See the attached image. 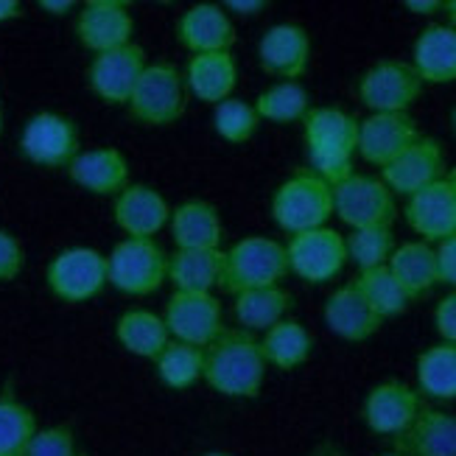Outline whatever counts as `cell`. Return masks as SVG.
<instances>
[{"label":"cell","instance_id":"cell-26","mask_svg":"<svg viewBox=\"0 0 456 456\" xmlns=\"http://www.w3.org/2000/svg\"><path fill=\"white\" fill-rule=\"evenodd\" d=\"M185 90L202 104H222L232 98L238 85V62L232 51L222 53H196L185 65Z\"/></svg>","mask_w":456,"mask_h":456},{"label":"cell","instance_id":"cell-42","mask_svg":"<svg viewBox=\"0 0 456 456\" xmlns=\"http://www.w3.org/2000/svg\"><path fill=\"white\" fill-rule=\"evenodd\" d=\"M434 328L440 333V342L456 345V291L445 294L434 308Z\"/></svg>","mask_w":456,"mask_h":456},{"label":"cell","instance_id":"cell-5","mask_svg":"<svg viewBox=\"0 0 456 456\" xmlns=\"http://www.w3.org/2000/svg\"><path fill=\"white\" fill-rule=\"evenodd\" d=\"M110 286L129 297H149L168 283V252L157 238H124L107 255Z\"/></svg>","mask_w":456,"mask_h":456},{"label":"cell","instance_id":"cell-10","mask_svg":"<svg viewBox=\"0 0 456 456\" xmlns=\"http://www.w3.org/2000/svg\"><path fill=\"white\" fill-rule=\"evenodd\" d=\"M286 255H289V272H294L300 281L311 286L330 283L347 266L345 235L333 227L289 235Z\"/></svg>","mask_w":456,"mask_h":456},{"label":"cell","instance_id":"cell-21","mask_svg":"<svg viewBox=\"0 0 456 456\" xmlns=\"http://www.w3.org/2000/svg\"><path fill=\"white\" fill-rule=\"evenodd\" d=\"M70 183L93 196H115L132 183L129 157L115 146L82 149L76 160L68 166Z\"/></svg>","mask_w":456,"mask_h":456},{"label":"cell","instance_id":"cell-7","mask_svg":"<svg viewBox=\"0 0 456 456\" xmlns=\"http://www.w3.org/2000/svg\"><path fill=\"white\" fill-rule=\"evenodd\" d=\"M78 151H82L78 124L62 112H34L26 121L23 132H20V154L39 168L68 171Z\"/></svg>","mask_w":456,"mask_h":456},{"label":"cell","instance_id":"cell-11","mask_svg":"<svg viewBox=\"0 0 456 456\" xmlns=\"http://www.w3.org/2000/svg\"><path fill=\"white\" fill-rule=\"evenodd\" d=\"M163 320L174 342H185L193 347H210L227 330L224 311L216 294L174 291L166 303Z\"/></svg>","mask_w":456,"mask_h":456},{"label":"cell","instance_id":"cell-14","mask_svg":"<svg viewBox=\"0 0 456 456\" xmlns=\"http://www.w3.org/2000/svg\"><path fill=\"white\" fill-rule=\"evenodd\" d=\"M420 409H423V398L418 389L409 387L406 381L387 379L370 387V392L364 395L362 420L372 434L395 440L414 423Z\"/></svg>","mask_w":456,"mask_h":456},{"label":"cell","instance_id":"cell-30","mask_svg":"<svg viewBox=\"0 0 456 456\" xmlns=\"http://www.w3.org/2000/svg\"><path fill=\"white\" fill-rule=\"evenodd\" d=\"M389 272L398 277V283L403 291L418 300V297L428 294L434 286H440V266H437V249L434 244L426 241H406L401 247H395L389 257Z\"/></svg>","mask_w":456,"mask_h":456},{"label":"cell","instance_id":"cell-33","mask_svg":"<svg viewBox=\"0 0 456 456\" xmlns=\"http://www.w3.org/2000/svg\"><path fill=\"white\" fill-rule=\"evenodd\" d=\"M261 350L269 367L291 372L297 367H303L311 353H314V336L308 333V328L303 322L291 320H281L277 325H272L264 336H261Z\"/></svg>","mask_w":456,"mask_h":456},{"label":"cell","instance_id":"cell-52","mask_svg":"<svg viewBox=\"0 0 456 456\" xmlns=\"http://www.w3.org/2000/svg\"><path fill=\"white\" fill-rule=\"evenodd\" d=\"M451 124H453V132H456V107H453V112H451Z\"/></svg>","mask_w":456,"mask_h":456},{"label":"cell","instance_id":"cell-23","mask_svg":"<svg viewBox=\"0 0 456 456\" xmlns=\"http://www.w3.org/2000/svg\"><path fill=\"white\" fill-rule=\"evenodd\" d=\"M305 151L359 154V118L342 107H311L303 118Z\"/></svg>","mask_w":456,"mask_h":456},{"label":"cell","instance_id":"cell-49","mask_svg":"<svg viewBox=\"0 0 456 456\" xmlns=\"http://www.w3.org/2000/svg\"><path fill=\"white\" fill-rule=\"evenodd\" d=\"M443 14L448 17V23L451 28H456V0H445V6H443Z\"/></svg>","mask_w":456,"mask_h":456},{"label":"cell","instance_id":"cell-54","mask_svg":"<svg viewBox=\"0 0 456 456\" xmlns=\"http://www.w3.org/2000/svg\"><path fill=\"white\" fill-rule=\"evenodd\" d=\"M451 180H453V183H456V168H453V171H451Z\"/></svg>","mask_w":456,"mask_h":456},{"label":"cell","instance_id":"cell-40","mask_svg":"<svg viewBox=\"0 0 456 456\" xmlns=\"http://www.w3.org/2000/svg\"><path fill=\"white\" fill-rule=\"evenodd\" d=\"M26 456H78L76 431L68 423L39 428L26 451Z\"/></svg>","mask_w":456,"mask_h":456},{"label":"cell","instance_id":"cell-43","mask_svg":"<svg viewBox=\"0 0 456 456\" xmlns=\"http://www.w3.org/2000/svg\"><path fill=\"white\" fill-rule=\"evenodd\" d=\"M434 249H437L440 283L456 289V232H453L451 238H445V241H440Z\"/></svg>","mask_w":456,"mask_h":456},{"label":"cell","instance_id":"cell-31","mask_svg":"<svg viewBox=\"0 0 456 456\" xmlns=\"http://www.w3.org/2000/svg\"><path fill=\"white\" fill-rule=\"evenodd\" d=\"M294 305V297L283 286L269 289H252L232 294V316L241 330L249 333H266L272 325L286 320Z\"/></svg>","mask_w":456,"mask_h":456},{"label":"cell","instance_id":"cell-13","mask_svg":"<svg viewBox=\"0 0 456 456\" xmlns=\"http://www.w3.org/2000/svg\"><path fill=\"white\" fill-rule=\"evenodd\" d=\"M73 34L93 56L134 43V17L124 0H87L78 6Z\"/></svg>","mask_w":456,"mask_h":456},{"label":"cell","instance_id":"cell-27","mask_svg":"<svg viewBox=\"0 0 456 456\" xmlns=\"http://www.w3.org/2000/svg\"><path fill=\"white\" fill-rule=\"evenodd\" d=\"M411 68L423 85L456 82V28L445 23L426 26L411 45Z\"/></svg>","mask_w":456,"mask_h":456},{"label":"cell","instance_id":"cell-48","mask_svg":"<svg viewBox=\"0 0 456 456\" xmlns=\"http://www.w3.org/2000/svg\"><path fill=\"white\" fill-rule=\"evenodd\" d=\"M308 456H347V451L339 445V443H333V440H322L320 445H314V451Z\"/></svg>","mask_w":456,"mask_h":456},{"label":"cell","instance_id":"cell-28","mask_svg":"<svg viewBox=\"0 0 456 456\" xmlns=\"http://www.w3.org/2000/svg\"><path fill=\"white\" fill-rule=\"evenodd\" d=\"M224 249H174L168 255V281L174 291L213 294L222 289Z\"/></svg>","mask_w":456,"mask_h":456},{"label":"cell","instance_id":"cell-16","mask_svg":"<svg viewBox=\"0 0 456 456\" xmlns=\"http://www.w3.org/2000/svg\"><path fill=\"white\" fill-rule=\"evenodd\" d=\"M257 65L281 82H300L311 68V34L300 23H274L257 43Z\"/></svg>","mask_w":456,"mask_h":456},{"label":"cell","instance_id":"cell-2","mask_svg":"<svg viewBox=\"0 0 456 456\" xmlns=\"http://www.w3.org/2000/svg\"><path fill=\"white\" fill-rule=\"evenodd\" d=\"M289 274L286 244L269 235H247L224 249V274L222 289L230 294H241L252 289L281 286Z\"/></svg>","mask_w":456,"mask_h":456},{"label":"cell","instance_id":"cell-38","mask_svg":"<svg viewBox=\"0 0 456 456\" xmlns=\"http://www.w3.org/2000/svg\"><path fill=\"white\" fill-rule=\"evenodd\" d=\"M210 124H213V132L219 134L222 141H227L232 146H241L255 137L257 126H261V118H257V112L249 102L232 95V98H227V102L213 107Z\"/></svg>","mask_w":456,"mask_h":456},{"label":"cell","instance_id":"cell-22","mask_svg":"<svg viewBox=\"0 0 456 456\" xmlns=\"http://www.w3.org/2000/svg\"><path fill=\"white\" fill-rule=\"evenodd\" d=\"M322 316L330 333H336L345 342H367L384 325V320L372 311V305L367 303L362 289L355 286V281L339 286L328 297Z\"/></svg>","mask_w":456,"mask_h":456},{"label":"cell","instance_id":"cell-24","mask_svg":"<svg viewBox=\"0 0 456 456\" xmlns=\"http://www.w3.org/2000/svg\"><path fill=\"white\" fill-rule=\"evenodd\" d=\"M392 443L403 456H456V414L423 406L414 423Z\"/></svg>","mask_w":456,"mask_h":456},{"label":"cell","instance_id":"cell-18","mask_svg":"<svg viewBox=\"0 0 456 456\" xmlns=\"http://www.w3.org/2000/svg\"><path fill=\"white\" fill-rule=\"evenodd\" d=\"M406 224L426 244H440L456 232V183L445 174L440 183L414 193L403 208Z\"/></svg>","mask_w":456,"mask_h":456},{"label":"cell","instance_id":"cell-36","mask_svg":"<svg viewBox=\"0 0 456 456\" xmlns=\"http://www.w3.org/2000/svg\"><path fill=\"white\" fill-rule=\"evenodd\" d=\"M252 107H255V112H257L261 121L286 126V124L303 121V118L308 115L311 95L300 82H274L264 93H257Z\"/></svg>","mask_w":456,"mask_h":456},{"label":"cell","instance_id":"cell-17","mask_svg":"<svg viewBox=\"0 0 456 456\" xmlns=\"http://www.w3.org/2000/svg\"><path fill=\"white\" fill-rule=\"evenodd\" d=\"M418 137V121L409 112H370L359 121V154L364 163L387 168Z\"/></svg>","mask_w":456,"mask_h":456},{"label":"cell","instance_id":"cell-46","mask_svg":"<svg viewBox=\"0 0 456 456\" xmlns=\"http://www.w3.org/2000/svg\"><path fill=\"white\" fill-rule=\"evenodd\" d=\"M37 6L43 9L45 14H51V17H65V14H70V12L78 9L76 0H39Z\"/></svg>","mask_w":456,"mask_h":456},{"label":"cell","instance_id":"cell-35","mask_svg":"<svg viewBox=\"0 0 456 456\" xmlns=\"http://www.w3.org/2000/svg\"><path fill=\"white\" fill-rule=\"evenodd\" d=\"M157 379L168 389L185 392L205 381V347H193L185 342H168V347L157 355Z\"/></svg>","mask_w":456,"mask_h":456},{"label":"cell","instance_id":"cell-44","mask_svg":"<svg viewBox=\"0 0 456 456\" xmlns=\"http://www.w3.org/2000/svg\"><path fill=\"white\" fill-rule=\"evenodd\" d=\"M227 9V14L232 17H257L269 4L266 0H227V4H222Z\"/></svg>","mask_w":456,"mask_h":456},{"label":"cell","instance_id":"cell-20","mask_svg":"<svg viewBox=\"0 0 456 456\" xmlns=\"http://www.w3.org/2000/svg\"><path fill=\"white\" fill-rule=\"evenodd\" d=\"M176 39L180 45L196 53H222L235 45V23L222 4H193L176 20Z\"/></svg>","mask_w":456,"mask_h":456},{"label":"cell","instance_id":"cell-1","mask_svg":"<svg viewBox=\"0 0 456 456\" xmlns=\"http://www.w3.org/2000/svg\"><path fill=\"white\" fill-rule=\"evenodd\" d=\"M266 359L261 339L241 328H227L210 347H205V381L224 398L252 401L266 381Z\"/></svg>","mask_w":456,"mask_h":456},{"label":"cell","instance_id":"cell-3","mask_svg":"<svg viewBox=\"0 0 456 456\" xmlns=\"http://www.w3.org/2000/svg\"><path fill=\"white\" fill-rule=\"evenodd\" d=\"M333 216V188L314 171L303 168L272 193V219L289 235L328 227Z\"/></svg>","mask_w":456,"mask_h":456},{"label":"cell","instance_id":"cell-32","mask_svg":"<svg viewBox=\"0 0 456 456\" xmlns=\"http://www.w3.org/2000/svg\"><path fill=\"white\" fill-rule=\"evenodd\" d=\"M37 431L34 409L20 401L14 379H6L0 387V456H26Z\"/></svg>","mask_w":456,"mask_h":456},{"label":"cell","instance_id":"cell-53","mask_svg":"<svg viewBox=\"0 0 456 456\" xmlns=\"http://www.w3.org/2000/svg\"><path fill=\"white\" fill-rule=\"evenodd\" d=\"M379 456H403V453H398V451H389V453H379Z\"/></svg>","mask_w":456,"mask_h":456},{"label":"cell","instance_id":"cell-39","mask_svg":"<svg viewBox=\"0 0 456 456\" xmlns=\"http://www.w3.org/2000/svg\"><path fill=\"white\" fill-rule=\"evenodd\" d=\"M345 247H347V261L367 272L389 264V257L395 252V235L392 227L350 230V235H345Z\"/></svg>","mask_w":456,"mask_h":456},{"label":"cell","instance_id":"cell-12","mask_svg":"<svg viewBox=\"0 0 456 456\" xmlns=\"http://www.w3.org/2000/svg\"><path fill=\"white\" fill-rule=\"evenodd\" d=\"M146 65H149V56L143 45H137V43L95 53L87 65V87L95 98H102L104 104L126 107Z\"/></svg>","mask_w":456,"mask_h":456},{"label":"cell","instance_id":"cell-15","mask_svg":"<svg viewBox=\"0 0 456 456\" xmlns=\"http://www.w3.org/2000/svg\"><path fill=\"white\" fill-rule=\"evenodd\" d=\"M445 176V149L437 137L420 134L403 154L381 168V180L395 196H409L426 191L428 185L440 183Z\"/></svg>","mask_w":456,"mask_h":456},{"label":"cell","instance_id":"cell-9","mask_svg":"<svg viewBox=\"0 0 456 456\" xmlns=\"http://www.w3.org/2000/svg\"><path fill=\"white\" fill-rule=\"evenodd\" d=\"M426 85L418 70L403 59H381L370 65L362 76L355 93L370 112H409L420 102Z\"/></svg>","mask_w":456,"mask_h":456},{"label":"cell","instance_id":"cell-37","mask_svg":"<svg viewBox=\"0 0 456 456\" xmlns=\"http://www.w3.org/2000/svg\"><path fill=\"white\" fill-rule=\"evenodd\" d=\"M355 286L362 289L367 303L372 305V311L379 314L384 322L392 320V316H401L414 303L411 297L403 291V286L398 283V277L389 272V266H375V269L359 272Z\"/></svg>","mask_w":456,"mask_h":456},{"label":"cell","instance_id":"cell-34","mask_svg":"<svg viewBox=\"0 0 456 456\" xmlns=\"http://www.w3.org/2000/svg\"><path fill=\"white\" fill-rule=\"evenodd\" d=\"M418 392L431 401H456V345L437 342L418 355Z\"/></svg>","mask_w":456,"mask_h":456},{"label":"cell","instance_id":"cell-29","mask_svg":"<svg viewBox=\"0 0 456 456\" xmlns=\"http://www.w3.org/2000/svg\"><path fill=\"white\" fill-rule=\"evenodd\" d=\"M115 339L126 353L137 355V359L157 362V355L168 347L171 333L166 328L163 314H154L149 308H129L118 316Z\"/></svg>","mask_w":456,"mask_h":456},{"label":"cell","instance_id":"cell-25","mask_svg":"<svg viewBox=\"0 0 456 456\" xmlns=\"http://www.w3.org/2000/svg\"><path fill=\"white\" fill-rule=\"evenodd\" d=\"M171 238L176 249H222L224 224L213 202L185 200L171 208Z\"/></svg>","mask_w":456,"mask_h":456},{"label":"cell","instance_id":"cell-8","mask_svg":"<svg viewBox=\"0 0 456 456\" xmlns=\"http://www.w3.org/2000/svg\"><path fill=\"white\" fill-rule=\"evenodd\" d=\"M333 216H339L350 230L392 227L398 219V205L381 176L355 171L345 183L333 185Z\"/></svg>","mask_w":456,"mask_h":456},{"label":"cell","instance_id":"cell-45","mask_svg":"<svg viewBox=\"0 0 456 456\" xmlns=\"http://www.w3.org/2000/svg\"><path fill=\"white\" fill-rule=\"evenodd\" d=\"M443 6L445 0H403V9L418 17H434L443 12Z\"/></svg>","mask_w":456,"mask_h":456},{"label":"cell","instance_id":"cell-47","mask_svg":"<svg viewBox=\"0 0 456 456\" xmlns=\"http://www.w3.org/2000/svg\"><path fill=\"white\" fill-rule=\"evenodd\" d=\"M23 14H26V9L20 0H0V26L12 23V20H20Z\"/></svg>","mask_w":456,"mask_h":456},{"label":"cell","instance_id":"cell-19","mask_svg":"<svg viewBox=\"0 0 456 456\" xmlns=\"http://www.w3.org/2000/svg\"><path fill=\"white\" fill-rule=\"evenodd\" d=\"M112 219L126 238H154L171 222V205L154 185L129 183L112 200Z\"/></svg>","mask_w":456,"mask_h":456},{"label":"cell","instance_id":"cell-6","mask_svg":"<svg viewBox=\"0 0 456 456\" xmlns=\"http://www.w3.org/2000/svg\"><path fill=\"white\" fill-rule=\"evenodd\" d=\"M45 283L56 300L70 305L90 303L110 286L107 255L93 247H68L56 252L45 266Z\"/></svg>","mask_w":456,"mask_h":456},{"label":"cell","instance_id":"cell-51","mask_svg":"<svg viewBox=\"0 0 456 456\" xmlns=\"http://www.w3.org/2000/svg\"><path fill=\"white\" fill-rule=\"evenodd\" d=\"M202 456H232V453H224V451H208V453H202Z\"/></svg>","mask_w":456,"mask_h":456},{"label":"cell","instance_id":"cell-4","mask_svg":"<svg viewBox=\"0 0 456 456\" xmlns=\"http://www.w3.org/2000/svg\"><path fill=\"white\" fill-rule=\"evenodd\" d=\"M185 107H188L185 76L180 68L163 62V59L146 65L126 104L134 121L149 129L174 126L185 115Z\"/></svg>","mask_w":456,"mask_h":456},{"label":"cell","instance_id":"cell-55","mask_svg":"<svg viewBox=\"0 0 456 456\" xmlns=\"http://www.w3.org/2000/svg\"><path fill=\"white\" fill-rule=\"evenodd\" d=\"M78 456H90V453L87 451H78Z\"/></svg>","mask_w":456,"mask_h":456},{"label":"cell","instance_id":"cell-50","mask_svg":"<svg viewBox=\"0 0 456 456\" xmlns=\"http://www.w3.org/2000/svg\"><path fill=\"white\" fill-rule=\"evenodd\" d=\"M4 126H6V112H4V104H0V137H4Z\"/></svg>","mask_w":456,"mask_h":456},{"label":"cell","instance_id":"cell-41","mask_svg":"<svg viewBox=\"0 0 456 456\" xmlns=\"http://www.w3.org/2000/svg\"><path fill=\"white\" fill-rule=\"evenodd\" d=\"M26 269V247L23 241L0 227V283H14Z\"/></svg>","mask_w":456,"mask_h":456}]
</instances>
